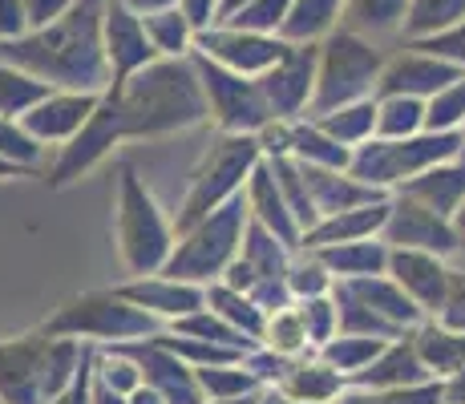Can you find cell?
I'll return each instance as SVG.
<instances>
[{
    "instance_id": "1",
    "label": "cell",
    "mask_w": 465,
    "mask_h": 404,
    "mask_svg": "<svg viewBox=\"0 0 465 404\" xmlns=\"http://www.w3.org/2000/svg\"><path fill=\"white\" fill-rule=\"evenodd\" d=\"M211 122L207 118V97H203L199 74H194L191 57L183 61H163L138 69L122 85H110L89 113V122L74 138L61 146L53 166H45V182L53 191H65L82 174L105 162L114 146L130 138H166V133H183L194 125Z\"/></svg>"
},
{
    "instance_id": "2",
    "label": "cell",
    "mask_w": 465,
    "mask_h": 404,
    "mask_svg": "<svg viewBox=\"0 0 465 404\" xmlns=\"http://www.w3.org/2000/svg\"><path fill=\"white\" fill-rule=\"evenodd\" d=\"M102 5L105 0H74L65 16L16 41H0V61L25 69L53 89L105 94L110 69L102 53Z\"/></svg>"
},
{
    "instance_id": "3",
    "label": "cell",
    "mask_w": 465,
    "mask_h": 404,
    "mask_svg": "<svg viewBox=\"0 0 465 404\" xmlns=\"http://www.w3.org/2000/svg\"><path fill=\"white\" fill-rule=\"evenodd\" d=\"M89 344L29 331L0 340V404H49L74 384Z\"/></svg>"
},
{
    "instance_id": "4",
    "label": "cell",
    "mask_w": 465,
    "mask_h": 404,
    "mask_svg": "<svg viewBox=\"0 0 465 404\" xmlns=\"http://www.w3.org/2000/svg\"><path fill=\"white\" fill-rule=\"evenodd\" d=\"M114 231H118V255L122 267L142 280V275H158L163 263L174 251V227H170L166 211L146 191L138 170L130 162H118V211H114Z\"/></svg>"
},
{
    "instance_id": "5",
    "label": "cell",
    "mask_w": 465,
    "mask_h": 404,
    "mask_svg": "<svg viewBox=\"0 0 465 404\" xmlns=\"http://www.w3.org/2000/svg\"><path fill=\"white\" fill-rule=\"evenodd\" d=\"M41 331L57 340H77V344H89V348H114V344H138V340L158 336L163 323L146 316L142 308H134V303H126L114 287H105V291H85L65 300Z\"/></svg>"
},
{
    "instance_id": "6",
    "label": "cell",
    "mask_w": 465,
    "mask_h": 404,
    "mask_svg": "<svg viewBox=\"0 0 465 404\" xmlns=\"http://www.w3.org/2000/svg\"><path fill=\"white\" fill-rule=\"evenodd\" d=\"M243 231H247V202H243V191H239L235 199H227L219 211L199 219L191 231L174 235V251H170V259L158 275L199 283V287L219 283V275L227 271V263L243 247Z\"/></svg>"
},
{
    "instance_id": "7",
    "label": "cell",
    "mask_w": 465,
    "mask_h": 404,
    "mask_svg": "<svg viewBox=\"0 0 465 404\" xmlns=\"http://www.w3.org/2000/svg\"><path fill=\"white\" fill-rule=\"evenodd\" d=\"M384 69V49L377 41H364L348 29H332L320 41L316 57V94H312L308 118L332 113L340 105L377 97V77Z\"/></svg>"
},
{
    "instance_id": "8",
    "label": "cell",
    "mask_w": 465,
    "mask_h": 404,
    "mask_svg": "<svg viewBox=\"0 0 465 404\" xmlns=\"http://www.w3.org/2000/svg\"><path fill=\"white\" fill-rule=\"evenodd\" d=\"M259 162H263V150H259L255 133H219L191 174V186H186L183 206H178V219L170 222L174 235L191 231L199 219H207L227 199H235Z\"/></svg>"
},
{
    "instance_id": "9",
    "label": "cell",
    "mask_w": 465,
    "mask_h": 404,
    "mask_svg": "<svg viewBox=\"0 0 465 404\" xmlns=\"http://www.w3.org/2000/svg\"><path fill=\"white\" fill-rule=\"evenodd\" d=\"M458 158V133H413V138H369L364 146L352 150L348 174L356 182L372 186V191L397 194L409 178L425 174V170L441 166V162Z\"/></svg>"
},
{
    "instance_id": "10",
    "label": "cell",
    "mask_w": 465,
    "mask_h": 404,
    "mask_svg": "<svg viewBox=\"0 0 465 404\" xmlns=\"http://www.w3.org/2000/svg\"><path fill=\"white\" fill-rule=\"evenodd\" d=\"M191 65L199 74L203 97H207V118L219 125V133H259L267 122H275L255 77L227 74L223 65L199 57V53H191Z\"/></svg>"
},
{
    "instance_id": "11",
    "label": "cell",
    "mask_w": 465,
    "mask_h": 404,
    "mask_svg": "<svg viewBox=\"0 0 465 404\" xmlns=\"http://www.w3.org/2000/svg\"><path fill=\"white\" fill-rule=\"evenodd\" d=\"M316 57H320V44H288V53L263 77H255L275 122L308 118L312 94H316Z\"/></svg>"
},
{
    "instance_id": "12",
    "label": "cell",
    "mask_w": 465,
    "mask_h": 404,
    "mask_svg": "<svg viewBox=\"0 0 465 404\" xmlns=\"http://www.w3.org/2000/svg\"><path fill=\"white\" fill-rule=\"evenodd\" d=\"M194 53L214 61V65H223L227 74L263 77L267 69L288 53V41L275 37V33H252V29H235V25H214V29L194 37Z\"/></svg>"
},
{
    "instance_id": "13",
    "label": "cell",
    "mask_w": 465,
    "mask_h": 404,
    "mask_svg": "<svg viewBox=\"0 0 465 404\" xmlns=\"http://www.w3.org/2000/svg\"><path fill=\"white\" fill-rule=\"evenodd\" d=\"M381 242L397 251H429V255H453L458 235L445 214L429 211V206L413 202L409 194H389V219L381 227Z\"/></svg>"
},
{
    "instance_id": "14",
    "label": "cell",
    "mask_w": 465,
    "mask_h": 404,
    "mask_svg": "<svg viewBox=\"0 0 465 404\" xmlns=\"http://www.w3.org/2000/svg\"><path fill=\"white\" fill-rule=\"evenodd\" d=\"M102 53H105V69H110V85H122L138 69L158 61V53L146 41V29H142V16L130 13L122 0H105L102 5Z\"/></svg>"
},
{
    "instance_id": "15",
    "label": "cell",
    "mask_w": 465,
    "mask_h": 404,
    "mask_svg": "<svg viewBox=\"0 0 465 404\" xmlns=\"http://www.w3.org/2000/svg\"><path fill=\"white\" fill-rule=\"evenodd\" d=\"M458 77H465L458 65L409 44L397 57H384V69L377 77V97H417V102H429V97L441 94Z\"/></svg>"
},
{
    "instance_id": "16",
    "label": "cell",
    "mask_w": 465,
    "mask_h": 404,
    "mask_svg": "<svg viewBox=\"0 0 465 404\" xmlns=\"http://www.w3.org/2000/svg\"><path fill=\"white\" fill-rule=\"evenodd\" d=\"M450 271L453 267L445 263L441 255H429V251H397L389 247V275L401 291L413 300V308L421 311L425 320H433L445 303V291H450Z\"/></svg>"
},
{
    "instance_id": "17",
    "label": "cell",
    "mask_w": 465,
    "mask_h": 404,
    "mask_svg": "<svg viewBox=\"0 0 465 404\" xmlns=\"http://www.w3.org/2000/svg\"><path fill=\"white\" fill-rule=\"evenodd\" d=\"M102 94H77V89H49V97H41L29 113L21 118L25 133L37 138L45 150L65 146L77 130L89 122V113L97 110Z\"/></svg>"
},
{
    "instance_id": "18",
    "label": "cell",
    "mask_w": 465,
    "mask_h": 404,
    "mask_svg": "<svg viewBox=\"0 0 465 404\" xmlns=\"http://www.w3.org/2000/svg\"><path fill=\"white\" fill-rule=\"evenodd\" d=\"M122 352L138 364L142 372V384L158 392L166 404H203V392H199V380H194V368L183 364L174 352H166L163 344L150 340H138V344H118Z\"/></svg>"
},
{
    "instance_id": "19",
    "label": "cell",
    "mask_w": 465,
    "mask_h": 404,
    "mask_svg": "<svg viewBox=\"0 0 465 404\" xmlns=\"http://www.w3.org/2000/svg\"><path fill=\"white\" fill-rule=\"evenodd\" d=\"M114 291L122 295L126 303L142 308L146 316H154L158 323H174L191 311H203L207 308V291L199 283H183V280H166V275H142V280H130V283H118Z\"/></svg>"
},
{
    "instance_id": "20",
    "label": "cell",
    "mask_w": 465,
    "mask_h": 404,
    "mask_svg": "<svg viewBox=\"0 0 465 404\" xmlns=\"http://www.w3.org/2000/svg\"><path fill=\"white\" fill-rule=\"evenodd\" d=\"M243 202H247V219H252L255 227H263L267 235H275L288 251H300V227H296V219H292L288 202H283L280 182H275V174H272V166H267V158L259 162L252 174H247V182H243Z\"/></svg>"
},
{
    "instance_id": "21",
    "label": "cell",
    "mask_w": 465,
    "mask_h": 404,
    "mask_svg": "<svg viewBox=\"0 0 465 404\" xmlns=\"http://www.w3.org/2000/svg\"><path fill=\"white\" fill-rule=\"evenodd\" d=\"M340 295H348L352 303H361L364 311H372V316H381L384 323H392L397 331H413L417 323L425 316L413 308V300H409L405 291H401L397 283L389 280V275H364V280H336L332 283Z\"/></svg>"
},
{
    "instance_id": "22",
    "label": "cell",
    "mask_w": 465,
    "mask_h": 404,
    "mask_svg": "<svg viewBox=\"0 0 465 404\" xmlns=\"http://www.w3.org/2000/svg\"><path fill=\"white\" fill-rule=\"evenodd\" d=\"M300 178L308 186V199L316 206V219H328V214L340 211H352V206H369L389 199L384 191H372V186L356 182L348 170H324V166H308V162H296Z\"/></svg>"
},
{
    "instance_id": "23",
    "label": "cell",
    "mask_w": 465,
    "mask_h": 404,
    "mask_svg": "<svg viewBox=\"0 0 465 404\" xmlns=\"http://www.w3.org/2000/svg\"><path fill=\"white\" fill-rule=\"evenodd\" d=\"M425 380H433V376L425 372L413 340L401 336V340H389L377 352V360L369 368H361L348 384L352 389H369V392H389V389H409V384H425Z\"/></svg>"
},
{
    "instance_id": "24",
    "label": "cell",
    "mask_w": 465,
    "mask_h": 404,
    "mask_svg": "<svg viewBox=\"0 0 465 404\" xmlns=\"http://www.w3.org/2000/svg\"><path fill=\"white\" fill-rule=\"evenodd\" d=\"M389 219V199L369 202V206H352L320 219L312 231L300 235V251H320V247H336V242H361V239H381V227Z\"/></svg>"
},
{
    "instance_id": "25",
    "label": "cell",
    "mask_w": 465,
    "mask_h": 404,
    "mask_svg": "<svg viewBox=\"0 0 465 404\" xmlns=\"http://www.w3.org/2000/svg\"><path fill=\"white\" fill-rule=\"evenodd\" d=\"M267 389H280L283 397H292L300 404H332L340 392L348 389V380L336 368H328L320 356H300V360H292L283 368L280 380L267 384Z\"/></svg>"
},
{
    "instance_id": "26",
    "label": "cell",
    "mask_w": 465,
    "mask_h": 404,
    "mask_svg": "<svg viewBox=\"0 0 465 404\" xmlns=\"http://www.w3.org/2000/svg\"><path fill=\"white\" fill-rule=\"evenodd\" d=\"M397 194H409L413 202H421V206H429V211L453 219V214H458V206L465 202V162L461 158L441 162V166H433V170H425V174L409 178Z\"/></svg>"
},
{
    "instance_id": "27",
    "label": "cell",
    "mask_w": 465,
    "mask_h": 404,
    "mask_svg": "<svg viewBox=\"0 0 465 404\" xmlns=\"http://www.w3.org/2000/svg\"><path fill=\"white\" fill-rule=\"evenodd\" d=\"M409 340H413L417 356H421L425 372L433 376V380L465 368V331L441 328L437 320H421L413 331H409Z\"/></svg>"
},
{
    "instance_id": "28",
    "label": "cell",
    "mask_w": 465,
    "mask_h": 404,
    "mask_svg": "<svg viewBox=\"0 0 465 404\" xmlns=\"http://www.w3.org/2000/svg\"><path fill=\"white\" fill-rule=\"evenodd\" d=\"M312 255L324 263L332 280H364V275H384V267H389V247L381 239L336 242V247H320Z\"/></svg>"
},
{
    "instance_id": "29",
    "label": "cell",
    "mask_w": 465,
    "mask_h": 404,
    "mask_svg": "<svg viewBox=\"0 0 465 404\" xmlns=\"http://www.w3.org/2000/svg\"><path fill=\"white\" fill-rule=\"evenodd\" d=\"M405 13H409V0H344L340 29L356 33V37H364V41L401 37Z\"/></svg>"
},
{
    "instance_id": "30",
    "label": "cell",
    "mask_w": 465,
    "mask_h": 404,
    "mask_svg": "<svg viewBox=\"0 0 465 404\" xmlns=\"http://www.w3.org/2000/svg\"><path fill=\"white\" fill-rule=\"evenodd\" d=\"M340 16H344V0H292L280 37L288 44H320L332 29H340Z\"/></svg>"
},
{
    "instance_id": "31",
    "label": "cell",
    "mask_w": 465,
    "mask_h": 404,
    "mask_svg": "<svg viewBox=\"0 0 465 404\" xmlns=\"http://www.w3.org/2000/svg\"><path fill=\"white\" fill-rule=\"evenodd\" d=\"M316 122L320 133L336 142L344 150H356L377 133V97H364V102H352V105H340L332 113H320V118H308Z\"/></svg>"
},
{
    "instance_id": "32",
    "label": "cell",
    "mask_w": 465,
    "mask_h": 404,
    "mask_svg": "<svg viewBox=\"0 0 465 404\" xmlns=\"http://www.w3.org/2000/svg\"><path fill=\"white\" fill-rule=\"evenodd\" d=\"M259 348L280 360H300V356H312L308 348V331L300 323L296 303H283V308L267 311L263 316V331H259Z\"/></svg>"
},
{
    "instance_id": "33",
    "label": "cell",
    "mask_w": 465,
    "mask_h": 404,
    "mask_svg": "<svg viewBox=\"0 0 465 404\" xmlns=\"http://www.w3.org/2000/svg\"><path fill=\"white\" fill-rule=\"evenodd\" d=\"M142 29H146L150 49H154L163 61H183L194 53V29L186 25V16L178 13L174 5L158 8V13H146L142 16Z\"/></svg>"
},
{
    "instance_id": "34",
    "label": "cell",
    "mask_w": 465,
    "mask_h": 404,
    "mask_svg": "<svg viewBox=\"0 0 465 404\" xmlns=\"http://www.w3.org/2000/svg\"><path fill=\"white\" fill-rule=\"evenodd\" d=\"M288 158L308 162V166H324V170H348L352 150L336 146L328 133L316 130V122H292L288 125Z\"/></svg>"
},
{
    "instance_id": "35",
    "label": "cell",
    "mask_w": 465,
    "mask_h": 404,
    "mask_svg": "<svg viewBox=\"0 0 465 404\" xmlns=\"http://www.w3.org/2000/svg\"><path fill=\"white\" fill-rule=\"evenodd\" d=\"M203 291H207V308L214 311V316L227 320L235 331H243L247 340H255V344H259V331H263V316H267V311L259 308L252 295L235 291V287H227V283H207Z\"/></svg>"
},
{
    "instance_id": "36",
    "label": "cell",
    "mask_w": 465,
    "mask_h": 404,
    "mask_svg": "<svg viewBox=\"0 0 465 404\" xmlns=\"http://www.w3.org/2000/svg\"><path fill=\"white\" fill-rule=\"evenodd\" d=\"M461 21H465V0H409L401 37L425 41V37H437V33L453 29V25H461Z\"/></svg>"
},
{
    "instance_id": "37",
    "label": "cell",
    "mask_w": 465,
    "mask_h": 404,
    "mask_svg": "<svg viewBox=\"0 0 465 404\" xmlns=\"http://www.w3.org/2000/svg\"><path fill=\"white\" fill-rule=\"evenodd\" d=\"M166 331H174V336H186V340H207V344H219V348H231V352H252L259 348L255 340H247L243 331H235L227 320H219L211 308L203 311H191V316L166 323Z\"/></svg>"
},
{
    "instance_id": "38",
    "label": "cell",
    "mask_w": 465,
    "mask_h": 404,
    "mask_svg": "<svg viewBox=\"0 0 465 404\" xmlns=\"http://www.w3.org/2000/svg\"><path fill=\"white\" fill-rule=\"evenodd\" d=\"M389 344V340H372V336H348V331H336L332 340H328L324 348H320V360H324L328 368H336L344 380H352L361 368H369L372 360H377V352Z\"/></svg>"
},
{
    "instance_id": "39",
    "label": "cell",
    "mask_w": 465,
    "mask_h": 404,
    "mask_svg": "<svg viewBox=\"0 0 465 404\" xmlns=\"http://www.w3.org/2000/svg\"><path fill=\"white\" fill-rule=\"evenodd\" d=\"M49 89L53 85H45V81H37L33 74H25V69L0 61V118L21 122L41 97H49Z\"/></svg>"
},
{
    "instance_id": "40",
    "label": "cell",
    "mask_w": 465,
    "mask_h": 404,
    "mask_svg": "<svg viewBox=\"0 0 465 404\" xmlns=\"http://www.w3.org/2000/svg\"><path fill=\"white\" fill-rule=\"evenodd\" d=\"M194 380H199L203 400H235L247 397V392H259L263 384L247 372L243 360L235 364H211V368H194Z\"/></svg>"
},
{
    "instance_id": "41",
    "label": "cell",
    "mask_w": 465,
    "mask_h": 404,
    "mask_svg": "<svg viewBox=\"0 0 465 404\" xmlns=\"http://www.w3.org/2000/svg\"><path fill=\"white\" fill-rule=\"evenodd\" d=\"M425 130V102L417 97H377V133L372 138H413Z\"/></svg>"
},
{
    "instance_id": "42",
    "label": "cell",
    "mask_w": 465,
    "mask_h": 404,
    "mask_svg": "<svg viewBox=\"0 0 465 404\" xmlns=\"http://www.w3.org/2000/svg\"><path fill=\"white\" fill-rule=\"evenodd\" d=\"M332 275L324 271L312 251H292L288 259V275H283V287H288V300H316V295L332 291Z\"/></svg>"
},
{
    "instance_id": "43",
    "label": "cell",
    "mask_w": 465,
    "mask_h": 404,
    "mask_svg": "<svg viewBox=\"0 0 465 404\" xmlns=\"http://www.w3.org/2000/svg\"><path fill=\"white\" fill-rule=\"evenodd\" d=\"M0 162L25 170V174H41L45 170V146L25 133L16 118H0Z\"/></svg>"
},
{
    "instance_id": "44",
    "label": "cell",
    "mask_w": 465,
    "mask_h": 404,
    "mask_svg": "<svg viewBox=\"0 0 465 404\" xmlns=\"http://www.w3.org/2000/svg\"><path fill=\"white\" fill-rule=\"evenodd\" d=\"M94 380H102L105 389H114L118 397H130L142 384V372H138V364L114 344V348H94Z\"/></svg>"
},
{
    "instance_id": "45",
    "label": "cell",
    "mask_w": 465,
    "mask_h": 404,
    "mask_svg": "<svg viewBox=\"0 0 465 404\" xmlns=\"http://www.w3.org/2000/svg\"><path fill=\"white\" fill-rule=\"evenodd\" d=\"M465 122V77L445 85L425 102V130L429 133H458Z\"/></svg>"
},
{
    "instance_id": "46",
    "label": "cell",
    "mask_w": 465,
    "mask_h": 404,
    "mask_svg": "<svg viewBox=\"0 0 465 404\" xmlns=\"http://www.w3.org/2000/svg\"><path fill=\"white\" fill-rule=\"evenodd\" d=\"M292 303H296L300 323H303V331H308V348H312V352H320V348H324L328 340L340 331V316H336L332 291L316 295V300H292Z\"/></svg>"
},
{
    "instance_id": "47",
    "label": "cell",
    "mask_w": 465,
    "mask_h": 404,
    "mask_svg": "<svg viewBox=\"0 0 465 404\" xmlns=\"http://www.w3.org/2000/svg\"><path fill=\"white\" fill-rule=\"evenodd\" d=\"M292 0H247L223 25H235V29H252V33H275L280 37V25L288 16Z\"/></svg>"
},
{
    "instance_id": "48",
    "label": "cell",
    "mask_w": 465,
    "mask_h": 404,
    "mask_svg": "<svg viewBox=\"0 0 465 404\" xmlns=\"http://www.w3.org/2000/svg\"><path fill=\"white\" fill-rule=\"evenodd\" d=\"M409 44L421 49V53H433V57H441V61H450V65H458L465 74V21L453 25V29H445V33H437V37L409 41Z\"/></svg>"
},
{
    "instance_id": "49",
    "label": "cell",
    "mask_w": 465,
    "mask_h": 404,
    "mask_svg": "<svg viewBox=\"0 0 465 404\" xmlns=\"http://www.w3.org/2000/svg\"><path fill=\"white\" fill-rule=\"evenodd\" d=\"M433 320L441 323V328L465 331V271H450V291H445V303Z\"/></svg>"
},
{
    "instance_id": "50",
    "label": "cell",
    "mask_w": 465,
    "mask_h": 404,
    "mask_svg": "<svg viewBox=\"0 0 465 404\" xmlns=\"http://www.w3.org/2000/svg\"><path fill=\"white\" fill-rule=\"evenodd\" d=\"M174 8L186 16V25L194 29V37L214 29V25H223V0H178Z\"/></svg>"
},
{
    "instance_id": "51",
    "label": "cell",
    "mask_w": 465,
    "mask_h": 404,
    "mask_svg": "<svg viewBox=\"0 0 465 404\" xmlns=\"http://www.w3.org/2000/svg\"><path fill=\"white\" fill-rule=\"evenodd\" d=\"M21 5H25V25H29V33H33V29L53 25L57 16H65L74 0H21Z\"/></svg>"
},
{
    "instance_id": "52",
    "label": "cell",
    "mask_w": 465,
    "mask_h": 404,
    "mask_svg": "<svg viewBox=\"0 0 465 404\" xmlns=\"http://www.w3.org/2000/svg\"><path fill=\"white\" fill-rule=\"evenodd\" d=\"M29 33L25 25V5L21 0H0V41H16Z\"/></svg>"
},
{
    "instance_id": "53",
    "label": "cell",
    "mask_w": 465,
    "mask_h": 404,
    "mask_svg": "<svg viewBox=\"0 0 465 404\" xmlns=\"http://www.w3.org/2000/svg\"><path fill=\"white\" fill-rule=\"evenodd\" d=\"M441 404H465V368L441 376Z\"/></svg>"
},
{
    "instance_id": "54",
    "label": "cell",
    "mask_w": 465,
    "mask_h": 404,
    "mask_svg": "<svg viewBox=\"0 0 465 404\" xmlns=\"http://www.w3.org/2000/svg\"><path fill=\"white\" fill-rule=\"evenodd\" d=\"M89 404H126V397H118L114 389H105L102 380H94V376H89Z\"/></svg>"
},
{
    "instance_id": "55",
    "label": "cell",
    "mask_w": 465,
    "mask_h": 404,
    "mask_svg": "<svg viewBox=\"0 0 465 404\" xmlns=\"http://www.w3.org/2000/svg\"><path fill=\"white\" fill-rule=\"evenodd\" d=\"M122 5H126L130 13L146 16V13H158V8H170V5H178V0H122Z\"/></svg>"
},
{
    "instance_id": "56",
    "label": "cell",
    "mask_w": 465,
    "mask_h": 404,
    "mask_svg": "<svg viewBox=\"0 0 465 404\" xmlns=\"http://www.w3.org/2000/svg\"><path fill=\"white\" fill-rule=\"evenodd\" d=\"M126 404H166V400L158 397V392L150 389V384H138V389H134L130 397H126Z\"/></svg>"
},
{
    "instance_id": "57",
    "label": "cell",
    "mask_w": 465,
    "mask_h": 404,
    "mask_svg": "<svg viewBox=\"0 0 465 404\" xmlns=\"http://www.w3.org/2000/svg\"><path fill=\"white\" fill-rule=\"evenodd\" d=\"M259 404H300V400L283 397L280 389H259Z\"/></svg>"
},
{
    "instance_id": "58",
    "label": "cell",
    "mask_w": 465,
    "mask_h": 404,
    "mask_svg": "<svg viewBox=\"0 0 465 404\" xmlns=\"http://www.w3.org/2000/svg\"><path fill=\"white\" fill-rule=\"evenodd\" d=\"M453 235H458V247H465V202L458 206V214H453Z\"/></svg>"
},
{
    "instance_id": "59",
    "label": "cell",
    "mask_w": 465,
    "mask_h": 404,
    "mask_svg": "<svg viewBox=\"0 0 465 404\" xmlns=\"http://www.w3.org/2000/svg\"><path fill=\"white\" fill-rule=\"evenodd\" d=\"M203 404H259V392H247V397H235V400H203Z\"/></svg>"
},
{
    "instance_id": "60",
    "label": "cell",
    "mask_w": 465,
    "mask_h": 404,
    "mask_svg": "<svg viewBox=\"0 0 465 404\" xmlns=\"http://www.w3.org/2000/svg\"><path fill=\"white\" fill-rule=\"evenodd\" d=\"M0 178H33V174H25V170H16V166H8V162H0Z\"/></svg>"
},
{
    "instance_id": "61",
    "label": "cell",
    "mask_w": 465,
    "mask_h": 404,
    "mask_svg": "<svg viewBox=\"0 0 465 404\" xmlns=\"http://www.w3.org/2000/svg\"><path fill=\"white\" fill-rule=\"evenodd\" d=\"M239 5H247V0H223V21H227V16H231V13H235V8H239Z\"/></svg>"
},
{
    "instance_id": "62",
    "label": "cell",
    "mask_w": 465,
    "mask_h": 404,
    "mask_svg": "<svg viewBox=\"0 0 465 404\" xmlns=\"http://www.w3.org/2000/svg\"><path fill=\"white\" fill-rule=\"evenodd\" d=\"M458 158L465 162V122H461V130H458Z\"/></svg>"
}]
</instances>
